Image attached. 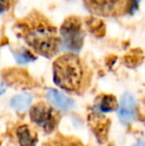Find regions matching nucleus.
<instances>
[{
  "instance_id": "1",
  "label": "nucleus",
  "mask_w": 145,
  "mask_h": 146,
  "mask_svg": "<svg viewBox=\"0 0 145 146\" xmlns=\"http://www.w3.org/2000/svg\"><path fill=\"white\" fill-rule=\"evenodd\" d=\"M17 30L36 54L52 58L58 53L61 45L58 29L41 12L35 10L29 13L18 23Z\"/></svg>"
},
{
  "instance_id": "2",
  "label": "nucleus",
  "mask_w": 145,
  "mask_h": 146,
  "mask_svg": "<svg viewBox=\"0 0 145 146\" xmlns=\"http://www.w3.org/2000/svg\"><path fill=\"white\" fill-rule=\"evenodd\" d=\"M53 79L59 88L68 92L83 90L89 79V70L83 60L73 53L61 55L53 64Z\"/></svg>"
},
{
  "instance_id": "3",
  "label": "nucleus",
  "mask_w": 145,
  "mask_h": 146,
  "mask_svg": "<svg viewBox=\"0 0 145 146\" xmlns=\"http://www.w3.org/2000/svg\"><path fill=\"white\" fill-rule=\"evenodd\" d=\"M89 13L99 17L116 18L131 11L135 0H83Z\"/></svg>"
},
{
  "instance_id": "4",
  "label": "nucleus",
  "mask_w": 145,
  "mask_h": 146,
  "mask_svg": "<svg viewBox=\"0 0 145 146\" xmlns=\"http://www.w3.org/2000/svg\"><path fill=\"white\" fill-rule=\"evenodd\" d=\"M85 36V33L81 18L73 15L65 19L60 29V38L66 48L79 51L83 44Z\"/></svg>"
},
{
  "instance_id": "5",
  "label": "nucleus",
  "mask_w": 145,
  "mask_h": 146,
  "mask_svg": "<svg viewBox=\"0 0 145 146\" xmlns=\"http://www.w3.org/2000/svg\"><path fill=\"white\" fill-rule=\"evenodd\" d=\"M30 118L46 132H52L57 125V114L51 106L38 102L30 110Z\"/></svg>"
},
{
  "instance_id": "6",
  "label": "nucleus",
  "mask_w": 145,
  "mask_h": 146,
  "mask_svg": "<svg viewBox=\"0 0 145 146\" xmlns=\"http://www.w3.org/2000/svg\"><path fill=\"white\" fill-rule=\"evenodd\" d=\"M118 117L124 123H130L136 116V102L133 96L125 92L118 104Z\"/></svg>"
},
{
  "instance_id": "7",
  "label": "nucleus",
  "mask_w": 145,
  "mask_h": 146,
  "mask_svg": "<svg viewBox=\"0 0 145 146\" xmlns=\"http://www.w3.org/2000/svg\"><path fill=\"white\" fill-rule=\"evenodd\" d=\"M47 100L53 106L61 110H70L75 106V102L72 98L53 88L47 92Z\"/></svg>"
},
{
  "instance_id": "8",
  "label": "nucleus",
  "mask_w": 145,
  "mask_h": 146,
  "mask_svg": "<svg viewBox=\"0 0 145 146\" xmlns=\"http://www.w3.org/2000/svg\"><path fill=\"white\" fill-rule=\"evenodd\" d=\"M89 125L93 128V131L97 135V139L103 142L107 136V130H109V122L107 118H105L101 113L95 112L89 117Z\"/></svg>"
},
{
  "instance_id": "9",
  "label": "nucleus",
  "mask_w": 145,
  "mask_h": 146,
  "mask_svg": "<svg viewBox=\"0 0 145 146\" xmlns=\"http://www.w3.org/2000/svg\"><path fill=\"white\" fill-rule=\"evenodd\" d=\"M16 135L18 137L21 146H36L37 144V135L30 129L28 125H20L16 130Z\"/></svg>"
},
{
  "instance_id": "10",
  "label": "nucleus",
  "mask_w": 145,
  "mask_h": 146,
  "mask_svg": "<svg viewBox=\"0 0 145 146\" xmlns=\"http://www.w3.org/2000/svg\"><path fill=\"white\" fill-rule=\"evenodd\" d=\"M97 112L99 113H109L113 110H115L118 108L117 100H116L115 96H111V94H103V96L97 98Z\"/></svg>"
},
{
  "instance_id": "11",
  "label": "nucleus",
  "mask_w": 145,
  "mask_h": 146,
  "mask_svg": "<svg viewBox=\"0 0 145 146\" xmlns=\"http://www.w3.org/2000/svg\"><path fill=\"white\" fill-rule=\"evenodd\" d=\"M32 96L29 94H17V96H13L10 102V104L11 106L16 110L17 111L22 112L25 111L32 104Z\"/></svg>"
},
{
  "instance_id": "12",
  "label": "nucleus",
  "mask_w": 145,
  "mask_h": 146,
  "mask_svg": "<svg viewBox=\"0 0 145 146\" xmlns=\"http://www.w3.org/2000/svg\"><path fill=\"white\" fill-rule=\"evenodd\" d=\"M14 57H15L16 61L20 64H23V63H28L30 61H33L34 57L32 56V54L28 51H25V52H20V53H15L14 54Z\"/></svg>"
},
{
  "instance_id": "13",
  "label": "nucleus",
  "mask_w": 145,
  "mask_h": 146,
  "mask_svg": "<svg viewBox=\"0 0 145 146\" xmlns=\"http://www.w3.org/2000/svg\"><path fill=\"white\" fill-rule=\"evenodd\" d=\"M15 0H0V14L6 12L12 5Z\"/></svg>"
},
{
  "instance_id": "14",
  "label": "nucleus",
  "mask_w": 145,
  "mask_h": 146,
  "mask_svg": "<svg viewBox=\"0 0 145 146\" xmlns=\"http://www.w3.org/2000/svg\"><path fill=\"white\" fill-rule=\"evenodd\" d=\"M134 146H145V142H144V141H139V142L136 143Z\"/></svg>"
}]
</instances>
